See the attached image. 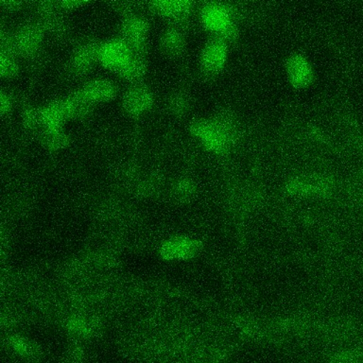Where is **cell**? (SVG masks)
Instances as JSON below:
<instances>
[{
  "instance_id": "obj_1",
  "label": "cell",
  "mask_w": 363,
  "mask_h": 363,
  "mask_svg": "<svg viewBox=\"0 0 363 363\" xmlns=\"http://www.w3.org/2000/svg\"><path fill=\"white\" fill-rule=\"evenodd\" d=\"M228 363H328L313 354L278 345H251L230 354Z\"/></svg>"
},
{
  "instance_id": "obj_2",
  "label": "cell",
  "mask_w": 363,
  "mask_h": 363,
  "mask_svg": "<svg viewBox=\"0 0 363 363\" xmlns=\"http://www.w3.org/2000/svg\"><path fill=\"white\" fill-rule=\"evenodd\" d=\"M191 133L206 149L214 152L225 150L232 140V130L218 119L196 121L191 126Z\"/></svg>"
},
{
  "instance_id": "obj_3",
  "label": "cell",
  "mask_w": 363,
  "mask_h": 363,
  "mask_svg": "<svg viewBox=\"0 0 363 363\" xmlns=\"http://www.w3.org/2000/svg\"><path fill=\"white\" fill-rule=\"evenodd\" d=\"M201 19L206 30L218 35L231 37L235 33L232 14L226 6L218 3H210L201 11Z\"/></svg>"
},
{
  "instance_id": "obj_4",
  "label": "cell",
  "mask_w": 363,
  "mask_h": 363,
  "mask_svg": "<svg viewBox=\"0 0 363 363\" xmlns=\"http://www.w3.org/2000/svg\"><path fill=\"white\" fill-rule=\"evenodd\" d=\"M133 54L135 52L123 39H112L99 45L98 62L107 69L119 73Z\"/></svg>"
},
{
  "instance_id": "obj_5",
  "label": "cell",
  "mask_w": 363,
  "mask_h": 363,
  "mask_svg": "<svg viewBox=\"0 0 363 363\" xmlns=\"http://www.w3.org/2000/svg\"><path fill=\"white\" fill-rule=\"evenodd\" d=\"M73 118L67 99H57L45 105L39 112L40 123L45 132H60L67 119Z\"/></svg>"
},
{
  "instance_id": "obj_6",
  "label": "cell",
  "mask_w": 363,
  "mask_h": 363,
  "mask_svg": "<svg viewBox=\"0 0 363 363\" xmlns=\"http://www.w3.org/2000/svg\"><path fill=\"white\" fill-rule=\"evenodd\" d=\"M286 73L289 82L295 88H306L313 82V67L302 54L294 53L286 59Z\"/></svg>"
},
{
  "instance_id": "obj_7",
  "label": "cell",
  "mask_w": 363,
  "mask_h": 363,
  "mask_svg": "<svg viewBox=\"0 0 363 363\" xmlns=\"http://www.w3.org/2000/svg\"><path fill=\"white\" fill-rule=\"evenodd\" d=\"M228 58V47L223 38L213 39L204 45L201 54V65L206 72L217 73L224 67Z\"/></svg>"
},
{
  "instance_id": "obj_8",
  "label": "cell",
  "mask_w": 363,
  "mask_h": 363,
  "mask_svg": "<svg viewBox=\"0 0 363 363\" xmlns=\"http://www.w3.org/2000/svg\"><path fill=\"white\" fill-rule=\"evenodd\" d=\"M149 28V23L143 17L130 16L122 24L121 38L130 45L133 52L138 53L147 41Z\"/></svg>"
},
{
  "instance_id": "obj_9",
  "label": "cell",
  "mask_w": 363,
  "mask_h": 363,
  "mask_svg": "<svg viewBox=\"0 0 363 363\" xmlns=\"http://www.w3.org/2000/svg\"><path fill=\"white\" fill-rule=\"evenodd\" d=\"M153 96L147 87L142 85H133L125 92L122 99V106L130 116L144 115L152 108Z\"/></svg>"
},
{
  "instance_id": "obj_10",
  "label": "cell",
  "mask_w": 363,
  "mask_h": 363,
  "mask_svg": "<svg viewBox=\"0 0 363 363\" xmlns=\"http://www.w3.org/2000/svg\"><path fill=\"white\" fill-rule=\"evenodd\" d=\"M43 37H44V33L39 26L33 24L24 26L13 37V48L24 55H33L39 50Z\"/></svg>"
},
{
  "instance_id": "obj_11",
  "label": "cell",
  "mask_w": 363,
  "mask_h": 363,
  "mask_svg": "<svg viewBox=\"0 0 363 363\" xmlns=\"http://www.w3.org/2000/svg\"><path fill=\"white\" fill-rule=\"evenodd\" d=\"M81 93L91 104L112 101L118 94V88L107 79H94L82 87Z\"/></svg>"
},
{
  "instance_id": "obj_12",
  "label": "cell",
  "mask_w": 363,
  "mask_h": 363,
  "mask_svg": "<svg viewBox=\"0 0 363 363\" xmlns=\"http://www.w3.org/2000/svg\"><path fill=\"white\" fill-rule=\"evenodd\" d=\"M161 255L166 259H184L191 257L197 250V243L186 238L167 240L161 246Z\"/></svg>"
},
{
  "instance_id": "obj_13",
  "label": "cell",
  "mask_w": 363,
  "mask_h": 363,
  "mask_svg": "<svg viewBox=\"0 0 363 363\" xmlns=\"http://www.w3.org/2000/svg\"><path fill=\"white\" fill-rule=\"evenodd\" d=\"M99 45L92 42L84 43L76 48L71 65L77 73H86L98 62Z\"/></svg>"
},
{
  "instance_id": "obj_14",
  "label": "cell",
  "mask_w": 363,
  "mask_h": 363,
  "mask_svg": "<svg viewBox=\"0 0 363 363\" xmlns=\"http://www.w3.org/2000/svg\"><path fill=\"white\" fill-rule=\"evenodd\" d=\"M150 5L156 13L172 19H183L192 9L189 1H153Z\"/></svg>"
},
{
  "instance_id": "obj_15",
  "label": "cell",
  "mask_w": 363,
  "mask_h": 363,
  "mask_svg": "<svg viewBox=\"0 0 363 363\" xmlns=\"http://www.w3.org/2000/svg\"><path fill=\"white\" fill-rule=\"evenodd\" d=\"M8 345L14 353L27 359H35L40 354L39 348L33 342L17 335L9 337Z\"/></svg>"
},
{
  "instance_id": "obj_16",
  "label": "cell",
  "mask_w": 363,
  "mask_h": 363,
  "mask_svg": "<svg viewBox=\"0 0 363 363\" xmlns=\"http://www.w3.org/2000/svg\"><path fill=\"white\" fill-rule=\"evenodd\" d=\"M146 68L144 59L138 53H135L119 74L127 81L138 82L146 73Z\"/></svg>"
},
{
  "instance_id": "obj_17",
  "label": "cell",
  "mask_w": 363,
  "mask_h": 363,
  "mask_svg": "<svg viewBox=\"0 0 363 363\" xmlns=\"http://www.w3.org/2000/svg\"><path fill=\"white\" fill-rule=\"evenodd\" d=\"M162 47L167 52L176 54L180 52L184 47V38L180 31L175 28L166 30L162 37Z\"/></svg>"
},
{
  "instance_id": "obj_18",
  "label": "cell",
  "mask_w": 363,
  "mask_h": 363,
  "mask_svg": "<svg viewBox=\"0 0 363 363\" xmlns=\"http://www.w3.org/2000/svg\"><path fill=\"white\" fill-rule=\"evenodd\" d=\"M18 69V64L10 51L2 50L0 54V74L3 78H11L16 76Z\"/></svg>"
},
{
  "instance_id": "obj_19",
  "label": "cell",
  "mask_w": 363,
  "mask_h": 363,
  "mask_svg": "<svg viewBox=\"0 0 363 363\" xmlns=\"http://www.w3.org/2000/svg\"><path fill=\"white\" fill-rule=\"evenodd\" d=\"M45 141L51 150H60L68 143L67 135L62 130L60 132H45Z\"/></svg>"
},
{
  "instance_id": "obj_20",
  "label": "cell",
  "mask_w": 363,
  "mask_h": 363,
  "mask_svg": "<svg viewBox=\"0 0 363 363\" xmlns=\"http://www.w3.org/2000/svg\"><path fill=\"white\" fill-rule=\"evenodd\" d=\"M11 108H13V99L9 94L1 92V95H0V111H1L2 115L10 113Z\"/></svg>"
},
{
  "instance_id": "obj_21",
  "label": "cell",
  "mask_w": 363,
  "mask_h": 363,
  "mask_svg": "<svg viewBox=\"0 0 363 363\" xmlns=\"http://www.w3.org/2000/svg\"><path fill=\"white\" fill-rule=\"evenodd\" d=\"M23 118H24L25 123L28 126H33L34 124L37 123V121L40 122L39 112L37 113L31 108H28V109L25 110Z\"/></svg>"
},
{
  "instance_id": "obj_22",
  "label": "cell",
  "mask_w": 363,
  "mask_h": 363,
  "mask_svg": "<svg viewBox=\"0 0 363 363\" xmlns=\"http://www.w3.org/2000/svg\"><path fill=\"white\" fill-rule=\"evenodd\" d=\"M85 2L79 1H62L60 2V5L64 9H74L78 8L79 6L84 5Z\"/></svg>"
},
{
  "instance_id": "obj_23",
  "label": "cell",
  "mask_w": 363,
  "mask_h": 363,
  "mask_svg": "<svg viewBox=\"0 0 363 363\" xmlns=\"http://www.w3.org/2000/svg\"><path fill=\"white\" fill-rule=\"evenodd\" d=\"M21 4L20 2H16V1H4L2 2V5H5L6 8L8 9H14L18 7V6Z\"/></svg>"
}]
</instances>
